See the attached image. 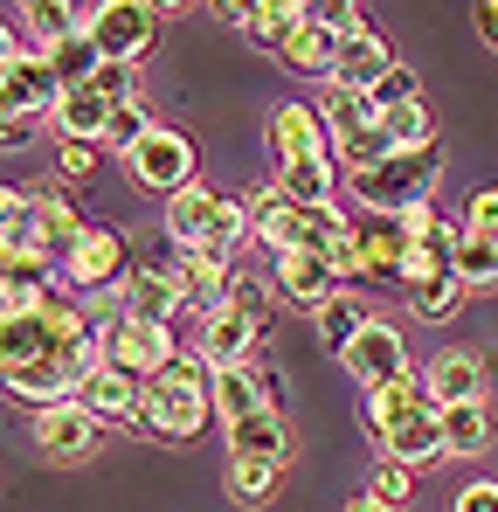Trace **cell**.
Listing matches in <instances>:
<instances>
[{
	"label": "cell",
	"instance_id": "d590c367",
	"mask_svg": "<svg viewBox=\"0 0 498 512\" xmlns=\"http://www.w3.org/2000/svg\"><path fill=\"white\" fill-rule=\"evenodd\" d=\"M409 485H415V471H409V464H395V457H381V464L367 471V499H381V506H402Z\"/></svg>",
	"mask_w": 498,
	"mask_h": 512
},
{
	"label": "cell",
	"instance_id": "ba28073f",
	"mask_svg": "<svg viewBox=\"0 0 498 512\" xmlns=\"http://www.w3.org/2000/svg\"><path fill=\"white\" fill-rule=\"evenodd\" d=\"M270 160H277V173L339 160L332 153V132H326V111L319 104H277L270 111Z\"/></svg>",
	"mask_w": 498,
	"mask_h": 512
},
{
	"label": "cell",
	"instance_id": "7c38bea8",
	"mask_svg": "<svg viewBox=\"0 0 498 512\" xmlns=\"http://www.w3.org/2000/svg\"><path fill=\"white\" fill-rule=\"evenodd\" d=\"M339 360L360 374V388H374V381H395V374H415L409 340H402V326H395V319H367V326H360V340L346 346Z\"/></svg>",
	"mask_w": 498,
	"mask_h": 512
},
{
	"label": "cell",
	"instance_id": "ee69618b",
	"mask_svg": "<svg viewBox=\"0 0 498 512\" xmlns=\"http://www.w3.org/2000/svg\"><path fill=\"white\" fill-rule=\"evenodd\" d=\"M21 56H28V49H21V35H14V28H7V21H0V77H7V70H14V63H21Z\"/></svg>",
	"mask_w": 498,
	"mask_h": 512
},
{
	"label": "cell",
	"instance_id": "d6986e66",
	"mask_svg": "<svg viewBox=\"0 0 498 512\" xmlns=\"http://www.w3.org/2000/svg\"><path fill=\"white\" fill-rule=\"evenodd\" d=\"M222 201H229L222 187H187V194H173L166 215H160L166 243H173V250H201L208 229H215V215H222Z\"/></svg>",
	"mask_w": 498,
	"mask_h": 512
},
{
	"label": "cell",
	"instance_id": "8992f818",
	"mask_svg": "<svg viewBox=\"0 0 498 512\" xmlns=\"http://www.w3.org/2000/svg\"><path fill=\"white\" fill-rule=\"evenodd\" d=\"M125 173H132L139 194H166V201L187 194V187H201V180H194V139L173 132V125H160L146 146H132V153H125Z\"/></svg>",
	"mask_w": 498,
	"mask_h": 512
},
{
	"label": "cell",
	"instance_id": "f1b7e54d",
	"mask_svg": "<svg viewBox=\"0 0 498 512\" xmlns=\"http://www.w3.org/2000/svg\"><path fill=\"white\" fill-rule=\"evenodd\" d=\"M319 111H326L332 146H339V139H360V132H374V125H381V104H374V97H353V90H326V104H319Z\"/></svg>",
	"mask_w": 498,
	"mask_h": 512
},
{
	"label": "cell",
	"instance_id": "cb8c5ba5",
	"mask_svg": "<svg viewBox=\"0 0 498 512\" xmlns=\"http://www.w3.org/2000/svg\"><path fill=\"white\" fill-rule=\"evenodd\" d=\"M111 111H118V104H111V97H104L97 84H77V90H63V97H56L49 125H56L63 139H83V146H97V139H104V125H111Z\"/></svg>",
	"mask_w": 498,
	"mask_h": 512
},
{
	"label": "cell",
	"instance_id": "bcb514c9",
	"mask_svg": "<svg viewBox=\"0 0 498 512\" xmlns=\"http://www.w3.org/2000/svg\"><path fill=\"white\" fill-rule=\"evenodd\" d=\"M346 512H395V506H381V499H367V492H360V499H346Z\"/></svg>",
	"mask_w": 498,
	"mask_h": 512
},
{
	"label": "cell",
	"instance_id": "8fae6325",
	"mask_svg": "<svg viewBox=\"0 0 498 512\" xmlns=\"http://www.w3.org/2000/svg\"><path fill=\"white\" fill-rule=\"evenodd\" d=\"M422 388L436 409H457V402H492V381H485V353L478 346H443L429 367H422Z\"/></svg>",
	"mask_w": 498,
	"mask_h": 512
},
{
	"label": "cell",
	"instance_id": "5bb4252c",
	"mask_svg": "<svg viewBox=\"0 0 498 512\" xmlns=\"http://www.w3.org/2000/svg\"><path fill=\"white\" fill-rule=\"evenodd\" d=\"M249 222H256V243L249 250H270V256L305 250V208L291 194H277V180L270 187H249Z\"/></svg>",
	"mask_w": 498,
	"mask_h": 512
},
{
	"label": "cell",
	"instance_id": "7402d4cb",
	"mask_svg": "<svg viewBox=\"0 0 498 512\" xmlns=\"http://www.w3.org/2000/svg\"><path fill=\"white\" fill-rule=\"evenodd\" d=\"M35 236H42V250L63 263V256L90 236V222H83V208L63 194V187H35Z\"/></svg>",
	"mask_w": 498,
	"mask_h": 512
},
{
	"label": "cell",
	"instance_id": "1f68e13d",
	"mask_svg": "<svg viewBox=\"0 0 498 512\" xmlns=\"http://www.w3.org/2000/svg\"><path fill=\"white\" fill-rule=\"evenodd\" d=\"M277 478H284V464H256V457H229V499H236V506H263V499L277 492Z\"/></svg>",
	"mask_w": 498,
	"mask_h": 512
},
{
	"label": "cell",
	"instance_id": "484cf974",
	"mask_svg": "<svg viewBox=\"0 0 498 512\" xmlns=\"http://www.w3.org/2000/svg\"><path fill=\"white\" fill-rule=\"evenodd\" d=\"M492 450V402H457L443 409V457L450 464H471Z\"/></svg>",
	"mask_w": 498,
	"mask_h": 512
},
{
	"label": "cell",
	"instance_id": "b9f144b4",
	"mask_svg": "<svg viewBox=\"0 0 498 512\" xmlns=\"http://www.w3.org/2000/svg\"><path fill=\"white\" fill-rule=\"evenodd\" d=\"M450 512H498V478H471L464 492H457V506Z\"/></svg>",
	"mask_w": 498,
	"mask_h": 512
},
{
	"label": "cell",
	"instance_id": "d6a6232c",
	"mask_svg": "<svg viewBox=\"0 0 498 512\" xmlns=\"http://www.w3.org/2000/svg\"><path fill=\"white\" fill-rule=\"evenodd\" d=\"M360 326H367V305H360V291H339L326 312H319V333H326L332 353H346V346L360 340Z\"/></svg>",
	"mask_w": 498,
	"mask_h": 512
},
{
	"label": "cell",
	"instance_id": "30bf717a",
	"mask_svg": "<svg viewBox=\"0 0 498 512\" xmlns=\"http://www.w3.org/2000/svg\"><path fill=\"white\" fill-rule=\"evenodd\" d=\"M270 284H277V298H284V305H298V312H312V319H319V312H326L332 298L346 291V284L332 277V263H326L319 250L270 256Z\"/></svg>",
	"mask_w": 498,
	"mask_h": 512
},
{
	"label": "cell",
	"instance_id": "7bdbcfd3",
	"mask_svg": "<svg viewBox=\"0 0 498 512\" xmlns=\"http://www.w3.org/2000/svg\"><path fill=\"white\" fill-rule=\"evenodd\" d=\"M28 146H35V118L0 111V153H28Z\"/></svg>",
	"mask_w": 498,
	"mask_h": 512
},
{
	"label": "cell",
	"instance_id": "ffe728a7",
	"mask_svg": "<svg viewBox=\"0 0 498 512\" xmlns=\"http://www.w3.org/2000/svg\"><path fill=\"white\" fill-rule=\"evenodd\" d=\"M388 70H395L388 42H381V35H360V42H339V63H332L326 90H353V97H374Z\"/></svg>",
	"mask_w": 498,
	"mask_h": 512
},
{
	"label": "cell",
	"instance_id": "f546056e",
	"mask_svg": "<svg viewBox=\"0 0 498 512\" xmlns=\"http://www.w3.org/2000/svg\"><path fill=\"white\" fill-rule=\"evenodd\" d=\"M153 132H160L153 104H146V97H132V104H118V111H111V125H104V139H97V146H104V153H132V146H146Z\"/></svg>",
	"mask_w": 498,
	"mask_h": 512
},
{
	"label": "cell",
	"instance_id": "74e56055",
	"mask_svg": "<svg viewBox=\"0 0 498 512\" xmlns=\"http://www.w3.org/2000/svg\"><path fill=\"white\" fill-rule=\"evenodd\" d=\"M374 104H381V111H402V104H422V77H415L409 63H395V70L381 77V90H374Z\"/></svg>",
	"mask_w": 498,
	"mask_h": 512
},
{
	"label": "cell",
	"instance_id": "3957f363",
	"mask_svg": "<svg viewBox=\"0 0 498 512\" xmlns=\"http://www.w3.org/2000/svg\"><path fill=\"white\" fill-rule=\"evenodd\" d=\"M132 270H139V263H132V236H125V229H104V222H90V236L63 256V284L77 291L83 305L118 298Z\"/></svg>",
	"mask_w": 498,
	"mask_h": 512
},
{
	"label": "cell",
	"instance_id": "e575fe53",
	"mask_svg": "<svg viewBox=\"0 0 498 512\" xmlns=\"http://www.w3.org/2000/svg\"><path fill=\"white\" fill-rule=\"evenodd\" d=\"M457 277H464V291L498 284V236H464V250H457Z\"/></svg>",
	"mask_w": 498,
	"mask_h": 512
},
{
	"label": "cell",
	"instance_id": "83f0119b",
	"mask_svg": "<svg viewBox=\"0 0 498 512\" xmlns=\"http://www.w3.org/2000/svg\"><path fill=\"white\" fill-rule=\"evenodd\" d=\"M49 56V70H56V84L77 90V84H97V70H104V56H97V42H90V28H77V35H63L56 49H42Z\"/></svg>",
	"mask_w": 498,
	"mask_h": 512
},
{
	"label": "cell",
	"instance_id": "4fadbf2b",
	"mask_svg": "<svg viewBox=\"0 0 498 512\" xmlns=\"http://www.w3.org/2000/svg\"><path fill=\"white\" fill-rule=\"evenodd\" d=\"M77 402L104 429H146V381H132V374H118V367H97V374L83 381Z\"/></svg>",
	"mask_w": 498,
	"mask_h": 512
},
{
	"label": "cell",
	"instance_id": "9c48e42d",
	"mask_svg": "<svg viewBox=\"0 0 498 512\" xmlns=\"http://www.w3.org/2000/svg\"><path fill=\"white\" fill-rule=\"evenodd\" d=\"M35 450L49 457V464H90L97 457V443H104V423L83 409V402H56V409H42L35 416Z\"/></svg>",
	"mask_w": 498,
	"mask_h": 512
},
{
	"label": "cell",
	"instance_id": "d4e9b609",
	"mask_svg": "<svg viewBox=\"0 0 498 512\" xmlns=\"http://www.w3.org/2000/svg\"><path fill=\"white\" fill-rule=\"evenodd\" d=\"M353 236H360V256H367V277H402V263L415 250L402 215H367V222H353Z\"/></svg>",
	"mask_w": 498,
	"mask_h": 512
},
{
	"label": "cell",
	"instance_id": "6da1fadb",
	"mask_svg": "<svg viewBox=\"0 0 498 512\" xmlns=\"http://www.w3.org/2000/svg\"><path fill=\"white\" fill-rule=\"evenodd\" d=\"M208 388H215V367L201 360V353H180L166 374L146 381V436H166V443H194L201 429L215 423V402H208Z\"/></svg>",
	"mask_w": 498,
	"mask_h": 512
},
{
	"label": "cell",
	"instance_id": "7a4b0ae2",
	"mask_svg": "<svg viewBox=\"0 0 498 512\" xmlns=\"http://www.w3.org/2000/svg\"><path fill=\"white\" fill-rule=\"evenodd\" d=\"M436 173H443V139L422 153H388L374 173H353L346 187L360 194L367 215H409L415 201H436Z\"/></svg>",
	"mask_w": 498,
	"mask_h": 512
},
{
	"label": "cell",
	"instance_id": "4316f807",
	"mask_svg": "<svg viewBox=\"0 0 498 512\" xmlns=\"http://www.w3.org/2000/svg\"><path fill=\"white\" fill-rule=\"evenodd\" d=\"M229 457H256V464H284L291 457V429L284 416H249V423H229Z\"/></svg>",
	"mask_w": 498,
	"mask_h": 512
},
{
	"label": "cell",
	"instance_id": "603a6c76",
	"mask_svg": "<svg viewBox=\"0 0 498 512\" xmlns=\"http://www.w3.org/2000/svg\"><path fill=\"white\" fill-rule=\"evenodd\" d=\"M277 56H284L298 77H332V63H339V35H332L326 14H305V21L277 42Z\"/></svg>",
	"mask_w": 498,
	"mask_h": 512
},
{
	"label": "cell",
	"instance_id": "9a60e30c",
	"mask_svg": "<svg viewBox=\"0 0 498 512\" xmlns=\"http://www.w3.org/2000/svg\"><path fill=\"white\" fill-rule=\"evenodd\" d=\"M118 312L125 319H146V326H180L187 319V298H180V284L166 277L160 263H139L125 277V291H118Z\"/></svg>",
	"mask_w": 498,
	"mask_h": 512
},
{
	"label": "cell",
	"instance_id": "ac0fdd59",
	"mask_svg": "<svg viewBox=\"0 0 498 512\" xmlns=\"http://www.w3.org/2000/svg\"><path fill=\"white\" fill-rule=\"evenodd\" d=\"M208 402H215V423H249V416H277L270 409V388H263V367L249 360V367H215V388H208Z\"/></svg>",
	"mask_w": 498,
	"mask_h": 512
},
{
	"label": "cell",
	"instance_id": "60d3db41",
	"mask_svg": "<svg viewBox=\"0 0 498 512\" xmlns=\"http://www.w3.org/2000/svg\"><path fill=\"white\" fill-rule=\"evenodd\" d=\"M450 215L436 208V201H415L409 215H402V229H409V243H436V229H443Z\"/></svg>",
	"mask_w": 498,
	"mask_h": 512
},
{
	"label": "cell",
	"instance_id": "836d02e7",
	"mask_svg": "<svg viewBox=\"0 0 498 512\" xmlns=\"http://www.w3.org/2000/svg\"><path fill=\"white\" fill-rule=\"evenodd\" d=\"M83 21H90V14H77V7H63V0H35V7H28V35H35L42 49H56L63 35H77Z\"/></svg>",
	"mask_w": 498,
	"mask_h": 512
},
{
	"label": "cell",
	"instance_id": "7dc6e473",
	"mask_svg": "<svg viewBox=\"0 0 498 512\" xmlns=\"http://www.w3.org/2000/svg\"><path fill=\"white\" fill-rule=\"evenodd\" d=\"M0 263H7V243H0Z\"/></svg>",
	"mask_w": 498,
	"mask_h": 512
},
{
	"label": "cell",
	"instance_id": "44dd1931",
	"mask_svg": "<svg viewBox=\"0 0 498 512\" xmlns=\"http://www.w3.org/2000/svg\"><path fill=\"white\" fill-rule=\"evenodd\" d=\"M422 402H429L422 374H395V381H374V388H360V423L374 429V436H388L395 423H409Z\"/></svg>",
	"mask_w": 498,
	"mask_h": 512
},
{
	"label": "cell",
	"instance_id": "4dcf8cb0",
	"mask_svg": "<svg viewBox=\"0 0 498 512\" xmlns=\"http://www.w3.org/2000/svg\"><path fill=\"white\" fill-rule=\"evenodd\" d=\"M381 132L395 139V153H422V146H436V118H429V97H422V104H402V111H381Z\"/></svg>",
	"mask_w": 498,
	"mask_h": 512
},
{
	"label": "cell",
	"instance_id": "2e32d148",
	"mask_svg": "<svg viewBox=\"0 0 498 512\" xmlns=\"http://www.w3.org/2000/svg\"><path fill=\"white\" fill-rule=\"evenodd\" d=\"M56 97H63V84H56V70H49V56L35 49V56H21L7 77H0V111H14V118H49L56 111Z\"/></svg>",
	"mask_w": 498,
	"mask_h": 512
},
{
	"label": "cell",
	"instance_id": "e0dca14e",
	"mask_svg": "<svg viewBox=\"0 0 498 512\" xmlns=\"http://www.w3.org/2000/svg\"><path fill=\"white\" fill-rule=\"evenodd\" d=\"M381 457H395V464H409V471L450 464V457H443V409H436V402H422L409 423H395L388 436H381Z\"/></svg>",
	"mask_w": 498,
	"mask_h": 512
},
{
	"label": "cell",
	"instance_id": "277c9868",
	"mask_svg": "<svg viewBox=\"0 0 498 512\" xmlns=\"http://www.w3.org/2000/svg\"><path fill=\"white\" fill-rule=\"evenodd\" d=\"M263 326H270L263 284L243 277V284H236V298H229L215 319H201V360H208V367H249V360H256L249 346L263 340Z\"/></svg>",
	"mask_w": 498,
	"mask_h": 512
},
{
	"label": "cell",
	"instance_id": "52a82bcc",
	"mask_svg": "<svg viewBox=\"0 0 498 512\" xmlns=\"http://www.w3.org/2000/svg\"><path fill=\"white\" fill-rule=\"evenodd\" d=\"M90 42H97V56L104 63H125V70H139V56L153 49V35H160V7H139V0H104V7H90Z\"/></svg>",
	"mask_w": 498,
	"mask_h": 512
},
{
	"label": "cell",
	"instance_id": "ab89813d",
	"mask_svg": "<svg viewBox=\"0 0 498 512\" xmlns=\"http://www.w3.org/2000/svg\"><path fill=\"white\" fill-rule=\"evenodd\" d=\"M97 153H104V146H83V139H56V173H63V180H90V173H97Z\"/></svg>",
	"mask_w": 498,
	"mask_h": 512
},
{
	"label": "cell",
	"instance_id": "8d00e7d4",
	"mask_svg": "<svg viewBox=\"0 0 498 512\" xmlns=\"http://www.w3.org/2000/svg\"><path fill=\"white\" fill-rule=\"evenodd\" d=\"M353 222H346V208L339 201H319V208H305V250H326V243H339Z\"/></svg>",
	"mask_w": 498,
	"mask_h": 512
},
{
	"label": "cell",
	"instance_id": "f6af8a7d",
	"mask_svg": "<svg viewBox=\"0 0 498 512\" xmlns=\"http://www.w3.org/2000/svg\"><path fill=\"white\" fill-rule=\"evenodd\" d=\"M478 35H485V49H498V0L478 7Z\"/></svg>",
	"mask_w": 498,
	"mask_h": 512
},
{
	"label": "cell",
	"instance_id": "f35d334b",
	"mask_svg": "<svg viewBox=\"0 0 498 512\" xmlns=\"http://www.w3.org/2000/svg\"><path fill=\"white\" fill-rule=\"evenodd\" d=\"M471 236H498V187H471V201L457 208Z\"/></svg>",
	"mask_w": 498,
	"mask_h": 512
},
{
	"label": "cell",
	"instance_id": "5b68a950",
	"mask_svg": "<svg viewBox=\"0 0 498 512\" xmlns=\"http://www.w3.org/2000/svg\"><path fill=\"white\" fill-rule=\"evenodd\" d=\"M97 346H104V367L132 374V381H153V374H166L180 360L173 326H146V319H125V312L97 319Z\"/></svg>",
	"mask_w": 498,
	"mask_h": 512
}]
</instances>
